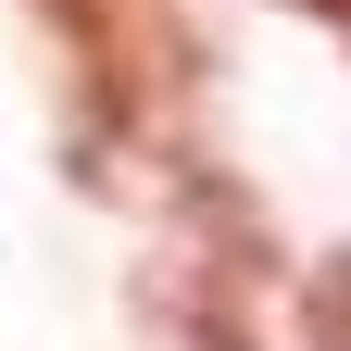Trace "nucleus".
<instances>
[{"instance_id":"nucleus-3","label":"nucleus","mask_w":351,"mask_h":351,"mask_svg":"<svg viewBox=\"0 0 351 351\" xmlns=\"http://www.w3.org/2000/svg\"><path fill=\"white\" fill-rule=\"evenodd\" d=\"M276 13H314V25H339V38H351V0H276Z\"/></svg>"},{"instance_id":"nucleus-2","label":"nucleus","mask_w":351,"mask_h":351,"mask_svg":"<svg viewBox=\"0 0 351 351\" xmlns=\"http://www.w3.org/2000/svg\"><path fill=\"white\" fill-rule=\"evenodd\" d=\"M289 314H301V351H351V239L301 263V301H289Z\"/></svg>"},{"instance_id":"nucleus-1","label":"nucleus","mask_w":351,"mask_h":351,"mask_svg":"<svg viewBox=\"0 0 351 351\" xmlns=\"http://www.w3.org/2000/svg\"><path fill=\"white\" fill-rule=\"evenodd\" d=\"M38 25L63 38V63L88 88V138L113 125L125 151H138V138L176 151V113H189L201 75H213L189 0H38Z\"/></svg>"}]
</instances>
